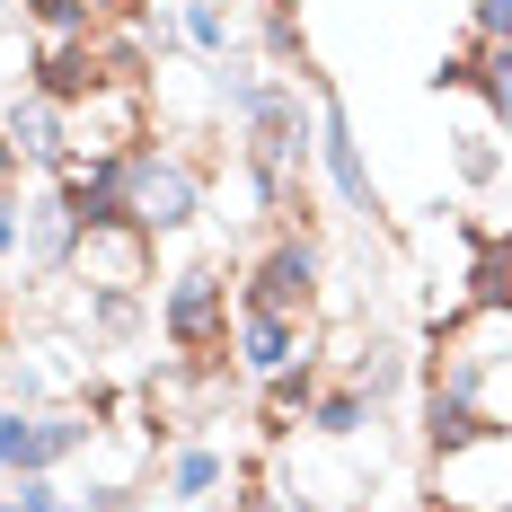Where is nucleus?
Masks as SVG:
<instances>
[{"mask_svg":"<svg viewBox=\"0 0 512 512\" xmlns=\"http://www.w3.org/2000/svg\"><path fill=\"white\" fill-rule=\"evenodd\" d=\"M239 274H221V265H177L168 274V292H159V336H168V354L177 362H195L204 380H221L230 362H239V327H230V292Z\"/></svg>","mask_w":512,"mask_h":512,"instance_id":"1","label":"nucleus"},{"mask_svg":"<svg viewBox=\"0 0 512 512\" xmlns=\"http://www.w3.org/2000/svg\"><path fill=\"white\" fill-rule=\"evenodd\" d=\"M124 195H133V221L151 230V239H177L195 212H204V168L195 159H177L168 142H133L124 151Z\"/></svg>","mask_w":512,"mask_h":512,"instance_id":"2","label":"nucleus"},{"mask_svg":"<svg viewBox=\"0 0 512 512\" xmlns=\"http://www.w3.org/2000/svg\"><path fill=\"white\" fill-rule=\"evenodd\" d=\"M239 309H274V318H309L318 327V248L301 230H274L239 265Z\"/></svg>","mask_w":512,"mask_h":512,"instance_id":"3","label":"nucleus"},{"mask_svg":"<svg viewBox=\"0 0 512 512\" xmlns=\"http://www.w3.org/2000/svg\"><path fill=\"white\" fill-rule=\"evenodd\" d=\"M433 504L442 512H512V433L486 424L460 451H433Z\"/></svg>","mask_w":512,"mask_h":512,"instance_id":"4","label":"nucleus"},{"mask_svg":"<svg viewBox=\"0 0 512 512\" xmlns=\"http://www.w3.org/2000/svg\"><path fill=\"white\" fill-rule=\"evenodd\" d=\"M151 274H159V239L142 221L80 230V248H71V283H89V292H142Z\"/></svg>","mask_w":512,"mask_h":512,"instance_id":"5","label":"nucleus"},{"mask_svg":"<svg viewBox=\"0 0 512 512\" xmlns=\"http://www.w3.org/2000/svg\"><path fill=\"white\" fill-rule=\"evenodd\" d=\"M18 265H36V274H71V248H80V221L62 204V186L36 177V186H18Z\"/></svg>","mask_w":512,"mask_h":512,"instance_id":"6","label":"nucleus"},{"mask_svg":"<svg viewBox=\"0 0 512 512\" xmlns=\"http://www.w3.org/2000/svg\"><path fill=\"white\" fill-rule=\"evenodd\" d=\"M318 168H327V186H336L345 212H380V195H371V159H362L354 115H345L336 89H318Z\"/></svg>","mask_w":512,"mask_h":512,"instance_id":"7","label":"nucleus"},{"mask_svg":"<svg viewBox=\"0 0 512 512\" xmlns=\"http://www.w3.org/2000/svg\"><path fill=\"white\" fill-rule=\"evenodd\" d=\"M36 98L53 106H80L106 89V62H98V36H62V45H36V80H27Z\"/></svg>","mask_w":512,"mask_h":512,"instance_id":"8","label":"nucleus"},{"mask_svg":"<svg viewBox=\"0 0 512 512\" xmlns=\"http://www.w3.org/2000/svg\"><path fill=\"white\" fill-rule=\"evenodd\" d=\"M318 354V327L309 318H274V309H239V371H283V362Z\"/></svg>","mask_w":512,"mask_h":512,"instance_id":"9","label":"nucleus"},{"mask_svg":"<svg viewBox=\"0 0 512 512\" xmlns=\"http://www.w3.org/2000/svg\"><path fill=\"white\" fill-rule=\"evenodd\" d=\"M0 142L27 159V168H53L62 159V106L36 98V89H9L0 98Z\"/></svg>","mask_w":512,"mask_h":512,"instance_id":"10","label":"nucleus"},{"mask_svg":"<svg viewBox=\"0 0 512 512\" xmlns=\"http://www.w3.org/2000/svg\"><path fill=\"white\" fill-rule=\"evenodd\" d=\"M318 380H327V354H301V362H283V371H265V389H256V424H265V433H292V424H309V407H318Z\"/></svg>","mask_w":512,"mask_h":512,"instance_id":"11","label":"nucleus"},{"mask_svg":"<svg viewBox=\"0 0 512 512\" xmlns=\"http://www.w3.org/2000/svg\"><path fill=\"white\" fill-rule=\"evenodd\" d=\"M477 433H486L477 398L451 389V380H433V389H424V442H433V451H460V442H477Z\"/></svg>","mask_w":512,"mask_h":512,"instance_id":"12","label":"nucleus"},{"mask_svg":"<svg viewBox=\"0 0 512 512\" xmlns=\"http://www.w3.org/2000/svg\"><path fill=\"white\" fill-rule=\"evenodd\" d=\"M221 477H230V460H221L212 442H186V451L168 460V504H204Z\"/></svg>","mask_w":512,"mask_h":512,"instance_id":"13","label":"nucleus"},{"mask_svg":"<svg viewBox=\"0 0 512 512\" xmlns=\"http://www.w3.org/2000/svg\"><path fill=\"white\" fill-rule=\"evenodd\" d=\"M371 398H362L354 380H336V389H318V407H309V424H318V433H336V442H345V433H362V424H371Z\"/></svg>","mask_w":512,"mask_h":512,"instance_id":"14","label":"nucleus"},{"mask_svg":"<svg viewBox=\"0 0 512 512\" xmlns=\"http://www.w3.org/2000/svg\"><path fill=\"white\" fill-rule=\"evenodd\" d=\"M27 9V27L45 36V45H62V36H98V9L89 0H18Z\"/></svg>","mask_w":512,"mask_h":512,"instance_id":"15","label":"nucleus"},{"mask_svg":"<svg viewBox=\"0 0 512 512\" xmlns=\"http://www.w3.org/2000/svg\"><path fill=\"white\" fill-rule=\"evenodd\" d=\"M477 98H486V115L512 133V45H477Z\"/></svg>","mask_w":512,"mask_h":512,"instance_id":"16","label":"nucleus"},{"mask_svg":"<svg viewBox=\"0 0 512 512\" xmlns=\"http://www.w3.org/2000/svg\"><path fill=\"white\" fill-rule=\"evenodd\" d=\"M460 186H495V177H504V142H495V133H460Z\"/></svg>","mask_w":512,"mask_h":512,"instance_id":"17","label":"nucleus"},{"mask_svg":"<svg viewBox=\"0 0 512 512\" xmlns=\"http://www.w3.org/2000/svg\"><path fill=\"white\" fill-rule=\"evenodd\" d=\"M186 45H195V53H230V18H221V0H186Z\"/></svg>","mask_w":512,"mask_h":512,"instance_id":"18","label":"nucleus"},{"mask_svg":"<svg viewBox=\"0 0 512 512\" xmlns=\"http://www.w3.org/2000/svg\"><path fill=\"white\" fill-rule=\"evenodd\" d=\"M9 504H18V512H71L53 477H9Z\"/></svg>","mask_w":512,"mask_h":512,"instance_id":"19","label":"nucleus"},{"mask_svg":"<svg viewBox=\"0 0 512 512\" xmlns=\"http://www.w3.org/2000/svg\"><path fill=\"white\" fill-rule=\"evenodd\" d=\"M230 495H239V504H230V512H274V486H265V468H230Z\"/></svg>","mask_w":512,"mask_h":512,"instance_id":"20","label":"nucleus"},{"mask_svg":"<svg viewBox=\"0 0 512 512\" xmlns=\"http://www.w3.org/2000/svg\"><path fill=\"white\" fill-rule=\"evenodd\" d=\"M468 36H477V45H512V0H477Z\"/></svg>","mask_w":512,"mask_h":512,"instance_id":"21","label":"nucleus"},{"mask_svg":"<svg viewBox=\"0 0 512 512\" xmlns=\"http://www.w3.org/2000/svg\"><path fill=\"white\" fill-rule=\"evenodd\" d=\"M18 239H27L18 230V186H0V265H18Z\"/></svg>","mask_w":512,"mask_h":512,"instance_id":"22","label":"nucleus"},{"mask_svg":"<svg viewBox=\"0 0 512 512\" xmlns=\"http://www.w3.org/2000/svg\"><path fill=\"white\" fill-rule=\"evenodd\" d=\"M98 9V27H142L151 18V0H89Z\"/></svg>","mask_w":512,"mask_h":512,"instance_id":"23","label":"nucleus"},{"mask_svg":"<svg viewBox=\"0 0 512 512\" xmlns=\"http://www.w3.org/2000/svg\"><path fill=\"white\" fill-rule=\"evenodd\" d=\"M18 283H0V354H9V336H18V301H9Z\"/></svg>","mask_w":512,"mask_h":512,"instance_id":"24","label":"nucleus"},{"mask_svg":"<svg viewBox=\"0 0 512 512\" xmlns=\"http://www.w3.org/2000/svg\"><path fill=\"white\" fill-rule=\"evenodd\" d=\"M0 504H9V468H0Z\"/></svg>","mask_w":512,"mask_h":512,"instance_id":"25","label":"nucleus"},{"mask_svg":"<svg viewBox=\"0 0 512 512\" xmlns=\"http://www.w3.org/2000/svg\"><path fill=\"white\" fill-rule=\"evenodd\" d=\"M0 512H18V504H0Z\"/></svg>","mask_w":512,"mask_h":512,"instance_id":"26","label":"nucleus"},{"mask_svg":"<svg viewBox=\"0 0 512 512\" xmlns=\"http://www.w3.org/2000/svg\"><path fill=\"white\" fill-rule=\"evenodd\" d=\"M0 407H9V398H0Z\"/></svg>","mask_w":512,"mask_h":512,"instance_id":"27","label":"nucleus"},{"mask_svg":"<svg viewBox=\"0 0 512 512\" xmlns=\"http://www.w3.org/2000/svg\"><path fill=\"white\" fill-rule=\"evenodd\" d=\"M256 9H265V0H256Z\"/></svg>","mask_w":512,"mask_h":512,"instance_id":"28","label":"nucleus"}]
</instances>
